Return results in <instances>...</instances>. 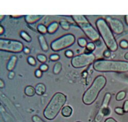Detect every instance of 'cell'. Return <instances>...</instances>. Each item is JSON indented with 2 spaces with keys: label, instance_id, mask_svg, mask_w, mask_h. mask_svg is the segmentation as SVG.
I'll return each mask as SVG.
<instances>
[{
  "label": "cell",
  "instance_id": "cell-1",
  "mask_svg": "<svg viewBox=\"0 0 128 122\" xmlns=\"http://www.w3.org/2000/svg\"><path fill=\"white\" fill-rule=\"evenodd\" d=\"M94 70L99 72H128V62L98 60L93 64Z\"/></svg>",
  "mask_w": 128,
  "mask_h": 122
},
{
  "label": "cell",
  "instance_id": "cell-2",
  "mask_svg": "<svg viewBox=\"0 0 128 122\" xmlns=\"http://www.w3.org/2000/svg\"><path fill=\"white\" fill-rule=\"evenodd\" d=\"M67 97L61 92L56 93L52 97L43 112L44 116L49 120H53L59 114L60 111L65 105Z\"/></svg>",
  "mask_w": 128,
  "mask_h": 122
},
{
  "label": "cell",
  "instance_id": "cell-3",
  "mask_svg": "<svg viewBox=\"0 0 128 122\" xmlns=\"http://www.w3.org/2000/svg\"><path fill=\"white\" fill-rule=\"evenodd\" d=\"M106 78L100 75L93 81L92 85L85 92L83 96V102L85 105H90L96 100L99 92L106 85Z\"/></svg>",
  "mask_w": 128,
  "mask_h": 122
},
{
  "label": "cell",
  "instance_id": "cell-4",
  "mask_svg": "<svg viewBox=\"0 0 128 122\" xmlns=\"http://www.w3.org/2000/svg\"><path fill=\"white\" fill-rule=\"evenodd\" d=\"M96 26L108 49L111 51H115L118 48V45L107 22L103 18H99L96 22Z\"/></svg>",
  "mask_w": 128,
  "mask_h": 122
},
{
  "label": "cell",
  "instance_id": "cell-5",
  "mask_svg": "<svg viewBox=\"0 0 128 122\" xmlns=\"http://www.w3.org/2000/svg\"><path fill=\"white\" fill-rule=\"evenodd\" d=\"M72 17L89 39L93 41L98 40L99 39V32L91 25L86 16L80 15H73Z\"/></svg>",
  "mask_w": 128,
  "mask_h": 122
},
{
  "label": "cell",
  "instance_id": "cell-6",
  "mask_svg": "<svg viewBox=\"0 0 128 122\" xmlns=\"http://www.w3.org/2000/svg\"><path fill=\"white\" fill-rule=\"evenodd\" d=\"M75 36L71 34H67L61 36L60 38L51 43V49L55 51L69 47L75 42Z\"/></svg>",
  "mask_w": 128,
  "mask_h": 122
},
{
  "label": "cell",
  "instance_id": "cell-7",
  "mask_svg": "<svg viewBox=\"0 0 128 122\" xmlns=\"http://www.w3.org/2000/svg\"><path fill=\"white\" fill-rule=\"evenodd\" d=\"M95 59V55L92 53H83L73 58L71 64L75 68H83L93 63Z\"/></svg>",
  "mask_w": 128,
  "mask_h": 122
},
{
  "label": "cell",
  "instance_id": "cell-8",
  "mask_svg": "<svg viewBox=\"0 0 128 122\" xmlns=\"http://www.w3.org/2000/svg\"><path fill=\"white\" fill-rule=\"evenodd\" d=\"M23 43L20 41L7 39L0 40V49L11 52H20L23 50Z\"/></svg>",
  "mask_w": 128,
  "mask_h": 122
},
{
  "label": "cell",
  "instance_id": "cell-9",
  "mask_svg": "<svg viewBox=\"0 0 128 122\" xmlns=\"http://www.w3.org/2000/svg\"><path fill=\"white\" fill-rule=\"evenodd\" d=\"M111 95L110 93H107L103 100V102L101 107L100 108L97 115H96L95 121L96 122H100L102 121L103 117L108 116L110 113V110L108 108V105L110 101Z\"/></svg>",
  "mask_w": 128,
  "mask_h": 122
},
{
  "label": "cell",
  "instance_id": "cell-10",
  "mask_svg": "<svg viewBox=\"0 0 128 122\" xmlns=\"http://www.w3.org/2000/svg\"><path fill=\"white\" fill-rule=\"evenodd\" d=\"M107 23L112 31L117 34H121L124 32V26L121 21L110 17H107Z\"/></svg>",
  "mask_w": 128,
  "mask_h": 122
},
{
  "label": "cell",
  "instance_id": "cell-11",
  "mask_svg": "<svg viewBox=\"0 0 128 122\" xmlns=\"http://www.w3.org/2000/svg\"><path fill=\"white\" fill-rule=\"evenodd\" d=\"M42 15H28L25 16V20L27 23L31 24L39 21Z\"/></svg>",
  "mask_w": 128,
  "mask_h": 122
},
{
  "label": "cell",
  "instance_id": "cell-12",
  "mask_svg": "<svg viewBox=\"0 0 128 122\" xmlns=\"http://www.w3.org/2000/svg\"><path fill=\"white\" fill-rule=\"evenodd\" d=\"M35 89V92L37 95L42 96L45 93L46 90V87L44 84L39 83L36 85Z\"/></svg>",
  "mask_w": 128,
  "mask_h": 122
},
{
  "label": "cell",
  "instance_id": "cell-13",
  "mask_svg": "<svg viewBox=\"0 0 128 122\" xmlns=\"http://www.w3.org/2000/svg\"><path fill=\"white\" fill-rule=\"evenodd\" d=\"M73 110L71 107L69 105H67L63 107L62 109V115L66 118L70 117L72 114Z\"/></svg>",
  "mask_w": 128,
  "mask_h": 122
},
{
  "label": "cell",
  "instance_id": "cell-14",
  "mask_svg": "<svg viewBox=\"0 0 128 122\" xmlns=\"http://www.w3.org/2000/svg\"><path fill=\"white\" fill-rule=\"evenodd\" d=\"M16 61H17V57L16 56H12V57L10 58L7 66V69L8 70L11 71L14 69L15 66Z\"/></svg>",
  "mask_w": 128,
  "mask_h": 122
},
{
  "label": "cell",
  "instance_id": "cell-15",
  "mask_svg": "<svg viewBox=\"0 0 128 122\" xmlns=\"http://www.w3.org/2000/svg\"><path fill=\"white\" fill-rule=\"evenodd\" d=\"M39 40L42 49L45 51H47L48 50V46L45 37L42 35H40L39 37Z\"/></svg>",
  "mask_w": 128,
  "mask_h": 122
},
{
  "label": "cell",
  "instance_id": "cell-16",
  "mask_svg": "<svg viewBox=\"0 0 128 122\" xmlns=\"http://www.w3.org/2000/svg\"><path fill=\"white\" fill-rule=\"evenodd\" d=\"M24 92L25 95L28 97H32L35 95V93H36L35 88L30 85L26 87Z\"/></svg>",
  "mask_w": 128,
  "mask_h": 122
},
{
  "label": "cell",
  "instance_id": "cell-17",
  "mask_svg": "<svg viewBox=\"0 0 128 122\" xmlns=\"http://www.w3.org/2000/svg\"><path fill=\"white\" fill-rule=\"evenodd\" d=\"M59 27V24L57 22H53L47 28V31L50 33H53L56 31Z\"/></svg>",
  "mask_w": 128,
  "mask_h": 122
},
{
  "label": "cell",
  "instance_id": "cell-18",
  "mask_svg": "<svg viewBox=\"0 0 128 122\" xmlns=\"http://www.w3.org/2000/svg\"><path fill=\"white\" fill-rule=\"evenodd\" d=\"M62 64L60 62H58L54 65L53 67V73L54 74H58L60 73V72L62 70Z\"/></svg>",
  "mask_w": 128,
  "mask_h": 122
},
{
  "label": "cell",
  "instance_id": "cell-19",
  "mask_svg": "<svg viewBox=\"0 0 128 122\" xmlns=\"http://www.w3.org/2000/svg\"><path fill=\"white\" fill-rule=\"evenodd\" d=\"M126 97V92L125 91H121L117 93L116 96V100L117 101L123 100Z\"/></svg>",
  "mask_w": 128,
  "mask_h": 122
},
{
  "label": "cell",
  "instance_id": "cell-20",
  "mask_svg": "<svg viewBox=\"0 0 128 122\" xmlns=\"http://www.w3.org/2000/svg\"><path fill=\"white\" fill-rule=\"evenodd\" d=\"M21 35L22 38L25 40L27 42H30L31 40V37L29 36V35H28L26 32H24V31H22L21 32Z\"/></svg>",
  "mask_w": 128,
  "mask_h": 122
},
{
  "label": "cell",
  "instance_id": "cell-21",
  "mask_svg": "<svg viewBox=\"0 0 128 122\" xmlns=\"http://www.w3.org/2000/svg\"><path fill=\"white\" fill-rule=\"evenodd\" d=\"M78 44L81 47H85L87 45V42L85 39L81 37L78 40Z\"/></svg>",
  "mask_w": 128,
  "mask_h": 122
},
{
  "label": "cell",
  "instance_id": "cell-22",
  "mask_svg": "<svg viewBox=\"0 0 128 122\" xmlns=\"http://www.w3.org/2000/svg\"><path fill=\"white\" fill-rule=\"evenodd\" d=\"M95 45L93 43H92V42H90L87 44L86 46V49L90 52L93 51L95 49Z\"/></svg>",
  "mask_w": 128,
  "mask_h": 122
},
{
  "label": "cell",
  "instance_id": "cell-23",
  "mask_svg": "<svg viewBox=\"0 0 128 122\" xmlns=\"http://www.w3.org/2000/svg\"><path fill=\"white\" fill-rule=\"evenodd\" d=\"M38 29L42 33H45L47 31V28L44 25L40 24L38 27Z\"/></svg>",
  "mask_w": 128,
  "mask_h": 122
},
{
  "label": "cell",
  "instance_id": "cell-24",
  "mask_svg": "<svg viewBox=\"0 0 128 122\" xmlns=\"http://www.w3.org/2000/svg\"><path fill=\"white\" fill-rule=\"evenodd\" d=\"M60 24L62 27L65 30H68L70 28V25L68 22L65 21H62L60 22Z\"/></svg>",
  "mask_w": 128,
  "mask_h": 122
},
{
  "label": "cell",
  "instance_id": "cell-25",
  "mask_svg": "<svg viewBox=\"0 0 128 122\" xmlns=\"http://www.w3.org/2000/svg\"><path fill=\"white\" fill-rule=\"evenodd\" d=\"M115 112L118 115H123L125 114L123 108L120 107H117L115 108Z\"/></svg>",
  "mask_w": 128,
  "mask_h": 122
},
{
  "label": "cell",
  "instance_id": "cell-26",
  "mask_svg": "<svg viewBox=\"0 0 128 122\" xmlns=\"http://www.w3.org/2000/svg\"><path fill=\"white\" fill-rule=\"evenodd\" d=\"M120 46L122 48L126 49L128 47V42L126 40H122L120 43Z\"/></svg>",
  "mask_w": 128,
  "mask_h": 122
},
{
  "label": "cell",
  "instance_id": "cell-27",
  "mask_svg": "<svg viewBox=\"0 0 128 122\" xmlns=\"http://www.w3.org/2000/svg\"><path fill=\"white\" fill-rule=\"evenodd\" d=\"M37 59L40 62L42 63L45 62L47 60L46 57L44 55H43V54H39L37 57Z\"/></svg>",
  "mask_w": 128,
  "mask_h": 122
},
{
  "label": "cell",
  "instance_id": "cell-28",
  "mask_svg": "<svg viewBox=\"0 0 128 122\" xmlns=\"http://www.w3.org/2000/svg\"><path fill=\"white\" fill-rule=\"evenodd\" d=\"M32 120L33 122H45L40 117L38 116H33L32 118Z\"/></svg>",
  "mask_w": 128,
  "mask_h": 122
},
{
  "label": "cell",
  "instance_id": "cell-29",
  "mask_svg": "<svg viewBox=\"0 0 128 122\" xmlns=\"http://www.w3.org/2000/svg\"><path fill=\"white\" fill-rule=\"evenodd\" d=\"M27 60H28V62L29 64L31 65H33V66H34L36 64V61L35 60V59L32 57H29L28 59H27Z\"/></svg>",
  "mask_w": 128,
  "mask_h": 122
},
{
  "label": "cell",
  "instance_id": "cell-30",
  "mask_svg": "<svg viewBox=\"0 0 128 122\" xmlns=\"http://www.w3.org/2000/svg\"><path fill=\"white\" fill-rule=\"evenodd\" d=\"M48 69V65L46 64H43L41 65L40 67V69L43 72V71H47Z\"/></svg>",
  "mask_w": 128,
  "mask_h": 122
},
{
  "label": "cell",
  "instance_id": "cell-31",
  "mask_svg": "<svg viewBox=\"0 0 128 122\" xmlns=\"http://www.w3.org/2000/svg\"><path fill=\"white\" fill-rule=\"evenodd\" d=\"M123 108L125 112H128V100H126L124 102Z\"/></svg>",
  "mask_w": 128,
  "mask_h": 122
},
{
  "label": "cell",
  "instance_id": "cell-32",
  "mask_svg": "<svg viewBox=\"0 0 128 122\" xmlns=\"http://www.w3.org/2000/svg\"><path fill=\"white\" fill-rule=\"evenodd\" d=\"M35 76L36 78H41L42 76V71L39 69L35 71Z\"/></svg>",
  "mask_w": 128,
  "mask_h": 122
},
{
  "label": "cell",
  "instance_id": "cell-33",
  "mask_svg": "<svg viewBox=\"0 0 128 122\" xmlns=\"http://www.w3.org/2000/svg\"><path fill=\"white\" fill-rule=\"evenodd\" d=\"M59 55L58 54H53L50 56V59L52 61H57L59 59Z\"/></svg>",
  "mask_w": 128,
  "mask_h": 122
},
{
  "label": "cell",
  "instance_id": "cell-34",
  "mask_svg": "<svg viewBox=\"0 0 128 122\" xmlns=\"http://www.w3.org/2000/svg\"><path fill=\"white\" fill-rule=\"evenodd\" d=\"M65 54H66L67 57H68V58H71V57H72L73 56V53L72 51L70 50H68L66 51V52L65 53Z\"/></svg>",
  "mask_w": 128,
  "mask_h": 122
},
{
  "label": "cell",
  "instance_id": "cell-35",
  "mask_svg": "<svg viewBox=\"0 0 128 122\" xmlns=\"http://www.w3.org/2000/svg\"><path fill=\"white\" fill-rule=\"evenodd\" d=\"M111 52L109 50H106L104 52V55L105 56V57H107V58H109L111 56Z\"/></svg>",
  "mask_w": 128,
  "mask_h": 122
},
{
  "label": "cell",
  "instance_id": "cell-36",
  "mask_svg": "<svg viewBox=\"0 0 128 122\" xmlns=\"http://www.w3.org/2000/svg\"><path fill=\"white\" fill-rule=\"evenodd\" d=\"M104 122H117L112 118H109L107 119Z\"/></svg>",
  "mask_w": 128,
  "mask_h": 122
},
{
  "label": "cell",
  "instance_id": "cell-37",
  "mask_svg": "<svg viewBox=\"0 0 128 122\" xmlns=\"http://www.w3.org/2000/svg\"><path fill=\"white\" fill-rule=\"evenodd\" d=\"M14 76H15L14 72H13V71H10V72L9 73V75H8V78L11 80V79H13Z\"/></svg>",
  "mask_w": 128,
  "mask_h": 122
},
{
  "label": "cell",
  "instance_id": "cell-38",
  "mask_svg": "<svg viewBox=\"0 0 128 122\" xmlns=\"http://www.w3.org/2000/svg\"><path fill=\"white\" fill-rule=\"evenodd\" d=\"M4 81L2 80H0V87H1V88H2L4 87Z\"/></svg>",
  "mask_w": 128,
  "mask_h": 122
},
{
  "label": "cell",
  "instance_id": "cell-39",
  "mask_svg": "<svg viewBox=\"0 0 128 122\" xmlns=\"http://www.w3.org/2000/svg\"><path fill=\"white\" fill-rule=\"evenodd\" d=\"M125 20H126V22L127 24L128 25V15H126V16H125Z\"/></svg>",
  "mask_w": 128,
  "mask_h": 122
},
{
  "label": "cell",
  "instance_id": "cell-40",
  "mask_svg": "<svg viewBox=\"0 0 128 122\" xmlns=\"http://www.w3.org/2000/svg\"><path fill=\"white\" fill-rule=\"evenodd\" d=\"M29 49H28V48H25L24 49V51L25 52V53H29Z\"/></svg>",
  "mask_w": 128,
  "mask_h": 122
},
{
  "label": "cell",
  "instance_id": "cell-41",
  "mask_svg": "<svg viewBox=\"0 0 128 122\" xmlns=\"http://www.w3.org/2000/svg\"><path fill=\"white\" fill-rule=\"evenodd\" d=\"M125 58L126 60H128V52H127L125 55Z\"/></svg>",
  "mask_w": 128,
  "mask_h": 122
},
{
  "label": "cell",
  "instance_id": "cell-42",
  "mask_svg": "<svg viewBox=\"0 0 128 122\" xmlns=\"http://www.w3.org/2000/svg\"><path fill=\"white\" fill-rule=\"evenodd\" d=\"M0 28H1V34H2V33H3V32L4 31V29H3V27L1 26V27H0Z\"/></svg>",
  "mask_w": 128,
  "mask_h": 122
},
{
  "label": "cell",
  "instance_id": "cell-43",
  "mask_svg": "<svg viewBox=\"0 0 128 122\" xmlns=\"http://www.w3.org/2000/svg\"></svg>",
  "mask_w": 128,
  "mask_h": 122
}]
</instances>
